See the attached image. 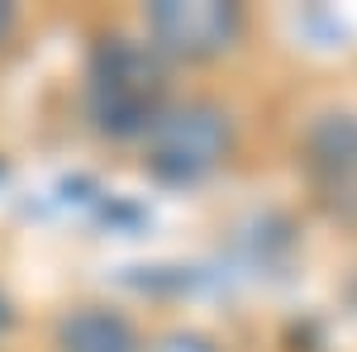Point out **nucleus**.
<instances>
[{"instance_id":"1","label":"nucleus","mask_w":357,"mask_h":352,"mask_svg":"<svg viewBox=\"0 0 357 352\" xmlns=\"http://www.w3.org/2000/svg\"><path fill=\"white\" fill-rule=\"evenodd\" d=\"M224 138V119L210 105H191V109H176L158 124V153H153V167L172 176V181H191L200 176L205 167L220 158Z\"/></svg>"},{"instance_id":"2","label":"nucleus","mask_w":357,"mask_h":352,"mask_svg":"<svg viewBox=\"0 0 357 352\" xmlns=\"http://www.w3.org/2000/svg\"><path fill=\"white\" fill-rule=\"evenodd\" d=\"M153 33L162 38L167 48L186 57H215L238 38V10L234 5H153L148 15Z\"/></svg>"},{"instance_id":"3","label":"nucleus","mask_w":357,"mask_h":352,"mask_svg":"<svg viewBox=\"0 0 357 352\" xmlns=\"http://www.w3.org/2000/svg\"><path fill=\"white\" fill-rule=\"evenodd\" d=\"M62 348L67 352H138L129 324L110 309H82L62 324Z\"/></svg>"},{"instance_id":"4","label":"nucleus","mask_w":357,"mask_h":352,"mask_svg":"<svg viewBox=\"0 0 357 352\" xmlns=\"http://www.w3.org/2000/svg\"><path fill=\"white\" fill-rule=\"evenodd\" d=\"M10 24H15V15H10V10H5V5H0V38H5V33H10Z\"/></svg>"},{"instance_id":"5","label":"nucleus","mask_w":357,"mask_h":352,"mask_svg":"<svg viewBox=\"0 0 357 352\" xmlns=\"http://www.w3.org/2000/svg\"><path fill=\"white\" fill-rule=\"evenodd\" d=\"M5 319H10V309H5V300H0V328H5Z\"/></svg>"}]
</instances>
